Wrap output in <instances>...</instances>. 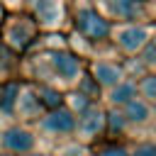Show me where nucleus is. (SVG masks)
Wrapping results in <instances>:
<instances>
[{
	"label": "nucleus",
	"mask_w": 156,
	"mask_h": 156,
	"mask_svg": "<svg viewBox=\"0 0 156 156\" xmlns=\"http://www.w3.org/2000/svg\"><path fill=\"white\" fill-rule=\"evenodd\" d=\"M129 156H156V134H141L127 141Z\"/></svg>",
	"instance_id": "nucleus-16"
},
{
	"label": "nucleus",
	"mask_w": 156,
	"mask_h": 156,
	"mask_svg": "<svg viewBox=\"0 0 156 156\" xmlns=\"http://www.w3.org/2000/svg\"><path fill=\"white\" fill-rule=\"evenodd\" d=\"M39 37H41V29H39L37 20L24 10L7 12L0 24V41L17 56H27L34 49Z\"/></svg>",
	"instance_id": "nucleus-2"
},
{
	"label": "nucleus",
	"mask_w": 156,
	"mask_h": 156,
	"mask_svg": "<svg viewBox=\"0 0 156 156\" xmlns=\"http://www.w3.org/2000/svg\"><path fill=\"white\" fill-rule=\"evenodd\" d=\"M154 132H156V105H154Z\"/></svg>",
	"instance_id": "nucleus-27"
},
{
	"label": "nucleus",
	"mask_w": 156,
	"mask_h": 156,
	"mask_svg": "<svg viewBox=\"0 0 156 156\" xmlns=\"http://www.w3.org/2000/svg\"><path fill=\"white\" fill-rule=\"evenodd\" d=\"M0 2L5 5L7 12H17V10H24V2L27 0H0Z\"/></svg>",
	"instance_id": "nucleus-24"
},
{
	"label": "nucleus",
	"mask_w": 156,
	"mask_h": 156,
	"mask_svg": "<svg viewBox=\"0 0 156 156\" xmlns=\"http://www.w3.org/2000/svg\"><path fill=\"white\" fill-rule=\"evenodd\" d=\"M76 90H78V93H83V95H85L88 100H93V102H102V88L95 83V78H93L88 71H85V73H83V78L78 80Z\"/></svg>",
	"instance_id": "nucleus-19"
},
{
	"label": "nucleus",
	"mask_w": 156,
	"mask_h": 156,
	"mask_svg": "<svg viewBox=\"0 0 156 156\" xmlns=\"http://www.w3.org/2000/svg\"><path fill=\"white\" fill-rule=\"evenodd\" d=\"M156 37V22H117L110 29V44L119 58H132Z\"/></svg>",
	"instance_id": "nucleus-4"
},
{
	"label": "nucleus",
	"mask_w": 156,
	"mask_h": 156,
	"mask_svg": "<svg viewBox=\"0 0 156 156\" xmlns=\"http://www.w3.org/2000/svg\"><path fill=\"white\" fill-rule=\"evenodd\" d=\"M68 17L71 29L90 41H110L112 22L105 20V15L95 7L93 0H68Z\"/></svg>",
	"instance_id": "nucleus-3"
},
{
	"label": "nucleus",
	"mask_w": 156,
	"mask_h": 156,
	"mask_svg": "<svg viewBox=\"0 0 156 156\" xmlns=\"http://www.w3.org/2000/svg\"><path fill=\"white\" fill-rule=\"evenodd\" d=\"M139 58H141V63H144L146 73H156V37L144 46V51L139 54Z\"/></svg>",
	"instance_id": "nucleus-22"
},
{
	"label": "nucleus",
	"mask_w": 156,
	"mask_h": 156,
	"mask_svg": "<svg viewBox=\"0 0 156 156\" xmlns=\"http://www.w3.org/2000/svg\"><path fill=\"white\" fill-rule=\"evenodd\" d=\"M149 2H151V5H154V10H156V0H149Z\"/></svg>",
	"instance_id": "nucleus-30"
},
{
	"label": "nucleus",
	"mask_w": 156,
	"mask_h": 156,
	"mask_svg": "<svg viewBox=\"0 0 156 156\" xmlns=\"http://www.w3.org/2000/svg\"><path fill=\"white\" fill-rule=\"evenodd\" d=\"M5 15H7V10H5V5L0 2V24H2V20H5Z\"/></svg>",
	"instance_id": "nucleus-26"
},
{
	"label": "nucleus",
	"mask_w": 156,
	"mask_h": 156,
	"mask_svg": "<svg viewBox=\"0 0 156 156\" xmlns=\"http://www.w3.org/2000/svg\"><path fill=\"white\" fill-rule=\"evenodd\" d=\"M90 151L95 156H129L127 141H117V139H102L100 144L90 146Z\"/></svg>",
	"instance_id": "nucleus-17"
},
{
	"label": "nucleus",
	"mask_w": 156,
	"mask_h": 156,
	"mask_svg": "<svg viewBox=\"0 0 156 156\" xmlns=\"http://www.w3.org/2000/svg\"><path fill=\"white\" fill-rule=\"evenodd\" d=\"M63 105H66V107H68V110H71V112L78 117L80 112H85V110L93 105V100H88L83 93H78V90L73 88V90H68V93L63 95Z\"/></svg>",
	"instance_id": "nucleus-20"
},
{
	"label": "nucleus",
	"mask_w": 156,
	"mask_h": 156,
	"mask_svg": "<svg viewBox=\"0 0 156 156\" xmlns=\"http://www.w3.org/2000/svg\"><path fill=\"white\" fill-rule=\"evenodd\" d=\"M34 127H37V134H39L41 146L56 149L58 144L73 141V134H76V115L66 105H61L56 110L44 112L41 119Z\"/></svg>",
	"instance_id": "nucleus-5"
},
{
	"label": "nucleus",
	"mask_w": 156,
	"mask_h": 156,
	"mask_svg": "<svg viewBox=\"0 0 156 156\" xmlns=\"http://www.w3.org/2000/svg\"><path fill=\"white\" fill-rule=\"evenodd\" d=\"M85 151H88V146H83V144H78V141H66V144H58V146L54 149L56 156H83Z\"/></svg>",
	"instance_id": "nucleus-23"
},
{
	"label": "nucleus",
	"mask_w": 156,
	"mask_h": 156,
	"mask_svg": "<svg viewBox=\"0 0 156 156\" xmlns=\"http://www.w3.org/2000/svg\"><path fill=\"white\" fill-rule=\"evenodd\" d=\"M41 146L37 127L24 122H0V151L7 156H24L32 149Z\"/></svg>",
	"instance_id": "nucleus-8"
},
{
	"label": "nucleus",
	"mask_w": 156,
	"mask_h": 156,
	"mask_svg": "<svg viewBox=\"0 0 156 156\" xmlns=\"http://www.w3.org/2000/svg\"><path fill=\"white\" fill-rule=\"evenodd\" d=\"M20 66H22V56L12 54V51L0 41V83L20 80Z\"/></svg>",
	"instance_id": "nucleus-15"
},
{
	"label": "nucleus",
	"mask_w": 156,
	"mask_h": 156,
	"mask_svg": "<svg viewBox=\"0 0 156 156\" xmlns=\"http://www.w3.org/2000/svg\"><path fill=\"white\" fill-rule=\"evenodd\" d=\"M24 156H56V154H54V149H49V146H37V149H32V151L24 154Z\"/></svg>",
	"instance_id": "nucleus-25"
},
{
	"label": "nucleus",
	"mask_w": 156,
	"mask_h": 156,
	"mask_svg": "<svg viewBox=\"0 0 156 156\" xmlns=\"http://www.w3.org/2000/svg\"><path fill=\"white\" fill-rule=\"evenodd\" d=\"M139 98H144L149 105H156V73H144L136 80Z\"/></svg>",
	"instance_id": "nucleus-21"
},
{
	"label": "nucleus",
	"mask_w": 156,
	"mask_h": 156,
	"mask_svg": "<svg viewBox=\"0 0 156 156\" xmlns=\"http://www.w3.org/2000/svg\"><path fill=\"white\" fill-rule=\"evenodd\" d=\"M2 85H5V83H0V102H2Z\"/></svg>",
	"instance_id": "nucleus-29"
},
{
	"label": "nucleus",
	"mask_w": 156,
	"mask_h": 156,
	"mask_svg": "<svg viewBox=\"0 0 156 156\" xmlns=\"http://www.w3.org/2000/svg\"><path fill=\"white\" fill-rule=\"evenodd\" d=\"M134 98H139L136 80L124 78L122 83H117L115 88H110V90L102 93V105H105V107H117V110H122V107L129 105Z\"/></svg>",
	"instance_id": "nucleus-13"
},
{
	"label": "nucleus",
	"mask_w": 156,
	"mask_h": 156,
	"mask_svg": "<svg viewBox=\"0 0 156 156\" xmlns=\"http://www.w3.org/2000/svg\"><path fill=\"white\" fill-rule=\"evenodd\" d=\"M95 7L110 20L117 22H156V10L149 0H93Z\"/></svg>",
	"instance_id": "nucleus-7"
},
{
	"label": "nucleus",
	"mask_w": 156,
	"mask_h": 156,
	"mask_svg": "<svg viewBox=\"0 0 156 156\" xmlns=\"http://www.w3.org/2000/svg\"><path fill=\"white\" fill-rule=\"evenodd\" d=\"M44 105L39 100V93L34 88V83L29 80H20V90L15 98V110H12V119L15 122H24V124H37L44 115Z\"/></svg>",
	"instance_id": "nucleus-10"
},
{
	"label": "nucleus",
	"mask_w": 156,
	"mask_h": 156,
	"mask_svg": "<svg viewBox=\"0 0 156 156\" xmlns=\"http://www.w3.org/2000/svg\"><path fill=\"white\" fill-rule=\"evenodd\" d=\"M105 110H107V139H117V141L136 139V134L129 127V122H127L122 110H117V107H105Z\"/></svg>",
	"instance_id": "nucleus-14"
},
{
	"label": "nucleus",
	"mask_w": 156,
	"mask_h": 156,
	"mask_svg": "<svg viewBox=\"0 0 156 156\" xmlns=\"http://www.w3.org/2000/svg\"><path fill=\"white\" fill-rule=\"evenodd\" d=\"M85 73V63L68 49H34L22 56L20 78L68 93Z\"/></svg>",
	"instance_id": "nucleus-1"
},
{
	"label": "nucleus",
	"mask_w": 156,
	"mask_h": 156,
	"mask_svg": "<svg viewBox=\"0 0 156 156\" xmlns=\"http://www.w3.org/2000/svg\"><path fill=\"white\" fill-rule=\"evenodd\" d=\"M24 12H29L41 32H68L71 17H68V0H27Z\"/></svg>",
	"instance_id": "nucleus-6"
},
{
	"label": "nucleus",
	"mask_w": 156,
	"mask_h": 156,
	"mask_svg": "<svg viewBox=\"0 0 156 156\" xmlns=\"http://www.w3.org/2000/svg\"><path fill=\"white\" fill-rule=\"evenodd\" d=\"M102 139H107V110L102 102H93L85 112L76 117V134L73 141L83 146H95Z\"/></svg>",
	"instance_id": "nucleus-9"
},
{
	"label": "nucleus",
	"mask_w": 156,
	"mask_h": 156,
	"mask_svg": "<svg viewBox=\"0 0 156 156\" xmlns=\"http://www.w3.org/2000/svg\"><path fill=\"white\" fill-rule=\"evenodd\" d=\"M85 71L95 78V83L102 88V93L110 90V88H115L117 83H122L127 78L122 58H95V61L85 63Z\"/></svg>",
	"instance_id": "nucleus-11"
},
{
	"label": "nucleus",
	"mask_w": 156,
	"mask_h": 156,
	"mask_svg": "<svg viewBox=\"0 0 156 156\" xmlns=\"http://www.w3.org/2000/svg\"><path fill=\"white\" fill-rule=\"evenodd\" d=\"M129 127L134 129L136 136L141 134H156L154 132V105H149L144 98H134L129 105L122 107Z\"/></svg>",
	"instance_id": "nucleus-12"
},
{
	"label": "nucleus",
	"mask_w": 156,
	"mask_h": 156,
	"mask_svg": "<svg viewBox=\"0 0 156 156\" xmlns=\"http://www.w3.org/2000/svg\"><path fill=\"white\" fill-rule=\"evenodd\" d=\"M83 156H95V154H93V151H90V149H88V151H85V154H83Z\"/></svg>",
	"instance_id": "nucleus-28"
},
{
	"label": "nucleus",
	"mask_w": 156,
	"mask_h": 156,
	"mask_svg": "<svg viewBox=\"0 0 156 156\" xmlns=\"http://www.w3.org/2000/svg\"><path fill=\"white\" fill-rule=\"evenodd\" d=\"M0 156H7V154H2V151H0Z\"/></svg>",
	"instance_id": "nucleus-31"
},
{
	"label": "nucleus",
	"mask_w": 156,
	"mask_h": 156,
	"mask_svg": "<svg viewBox=\"0 0 156 156\" xmlns=\"http://www.w3.org/2000/svg\"><path fill=\"white\" fill-rule=\"evenodd\" d=\"M34 88H37L39 100H41V105H44L46 112L63 105V95H66V93H61V90H56V88H51V85H39V83H34Z\"/></svg>",
	"instance_id": "nucleus-18"
}]
</instances>
